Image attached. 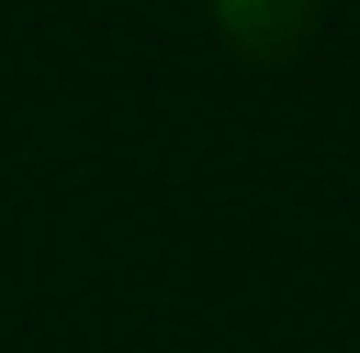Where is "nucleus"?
<instances>
[{
  "mask_svg": "<svg viewBox=\"0 0 360 353\" xmlns=\"http://www.w3.org/2000/svg\"><path fill=\"white\" fill-rule=\"evenodd\" d=\"M214 8V30L236 59L250 67H287L302 59V44L316 37L323 23V0H206Z\"/></svg>",
  "mask_w": 360,
  "mask_h": 353,
  "instance_id": "nucleus-1",
  "label": "nucleus"
}]
</instances>
